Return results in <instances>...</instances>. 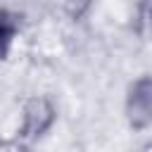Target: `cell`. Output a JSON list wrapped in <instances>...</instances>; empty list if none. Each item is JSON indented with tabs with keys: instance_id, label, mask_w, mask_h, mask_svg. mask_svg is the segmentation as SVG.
Returning <instances> with one entry per match:
<instances>
[{
	"instance_id": "obj_1",
	"label": "cell",
	"mask_w": 152,
	"mask_h": 152,
	"mask_svg": "<svg viewBox=\"0 0 152 152\" xmlns=\"http://www.w3.org/2000/svg\"><path fill=\"white\" fill-rule=\"evenodd\" d=\"M128 119L133 126L152 121V78H140L128 95Z\"/></svg>"
},
{
	"instance_id": "obj_2",
	"label": "cell",
	"mask_w": 152,
	"mask_h": 152,
	"mask_svg": "<svg viewBox=\"0 0 152 152\" xmlns=\"http://www.w3.org/2000/svg\"><path fill=\"white\" fill-rule=\"evenodd\" d=\"M14 31H17L14 19H12L5 10H0V59H2V55L7 52V48H10L12 38H14Z\"/></svg>"
}]
</instances>
